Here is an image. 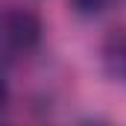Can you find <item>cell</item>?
Wrapping results in <instances>:
<instances>
[{
    "mask_svg": "<svg viewBox=\"0 0 126 126\" xmlns=\"http://www.w3.org/2000/svg\"><path fill=\"white\" fill-rule=\"evenodd\" d=\"M6 100H9V85H6V79H3V73H0V109L6 106Z\"/></svg>",
    "mask_w": 126,
    "mask_h": 126,
    "instance_id": "obj_3",
    "label": "cell"
},
{
    "mask_svg": "<svg viewBox=\"0 0 126 126\" xmlns=\"http://www.w3.org/2000/svg\"><path fill=\"white\" fill-rule=\"evenodd\" d=\"M70 3H73L76 15H82V18H97V15H103L114 0H70Z\"/></svg>",
    "mask_w": 126,
    "mask_h": 126,
    "instance_id": "obj_2",
    "label": "cell"
},
{
    "mask_svg": "<svg viewBox=\"0 0 126 126\" xmlns=\"http://www.w3.org/2000/svg\"><path fill=\"white\" fill-rule=\"evenodd\" d=\"M41 41V21L27 9H6L0 12V53L24 56L32 53Z\"/></svg>",
    "mask_w": 126,
    "mask_h": 126,
    "instance_id": "obj_1",
    "label": "cell"
}]
</instances>
